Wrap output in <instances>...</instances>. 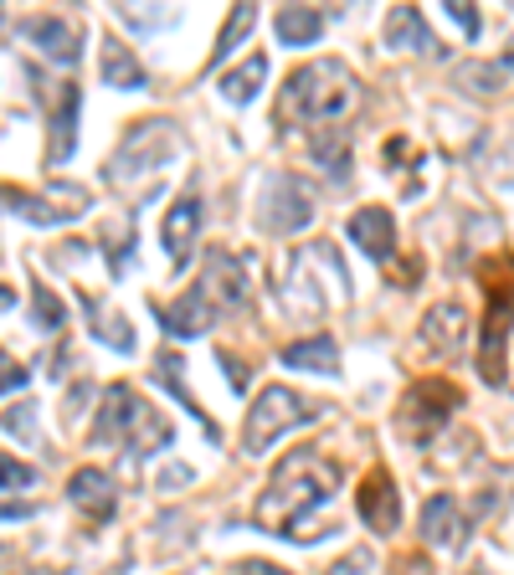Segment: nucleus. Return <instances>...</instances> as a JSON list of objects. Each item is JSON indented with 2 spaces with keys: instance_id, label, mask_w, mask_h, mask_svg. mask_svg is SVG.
<instances>
[{
  "instance_id": "29",
  "label": "nucleus",
  "mask_w": 514,
  "mask_h": 575,
  "mask_svg": "<svg viewBox=\"0 0 514 575\" xmlns=\"http://www.w3.org/2000/svg\"><path fill=\"white\" fill-rule=\"evenodd\" d=\"M32 483H36V468H26V462H11V457H0V493L32 489Z\"/></svg>"
},
{
  "instance_id": "27",
  "label": "nucleus",
  "mask_w": 514,
  "mask_h": 575,
  "mask_svg": "<svg viewBox=\"0 0 514 575\" xmlns=\"http://www.w3.org/2000/svg\"><path fill=\"white\" fill-rule=\"evenodd\" d=\"M93 324H98V339L103 344H114V350H135V329H129V319H114L108 308H93Z\"/></svg>"
},
{
  "instance_id": "19",
  "label": "nucleus",
  "mask_w": 514,
  "mask_h": 575,
  "mask_svg": "<svg viewBox=\"0 0 514 575\" xmlns=\"http://www.w3.org/2000/svg\"><path fill=\"white\" fill-rule=\"evenodd\" d=\"M283 365H293V371H319V375H335L340 371V344L329 335H308L299 339V344H283Z\"/></svg>"
},
{
  "instance_id": "17",
  "label": "nucleus",
  "mask_w": 514,
  "mask_h": 575,
  "mask_svg": "<svg viewBox=\"0 0 514 575\" xmlns=\"http://www.w3.org/2000/svg\"><path fill=\"white\" fill-rule=\"evenodd\" d=\"M386 47L422 51V57H443L437 36L428 32V21H422V11H417V5H392V16H386Z\"/></svg>"
},
{
  "instance_id": "28",
  "label": "nucleus",
  "mask_w": 514,
  "mask_h": 575,
  "mask_svg": "<svg viewBox=\"0 0 514 575\" xmlns=\"http://www.w3.org/2000/svg\"><path fill=\"white\" fill-rule=\"evenodd\" d=\"M329 575H376V550L355 544L344 560H335V565H329Z\"/></svg>"
},
{
  "instance_id": "16",
  "label": "nucleus",
  "mask_w": 514,
  "mask_h": 575,
  "mask_svg": "<svg viewBox=\"0 0 514 575\" xmlns=\"http://www.w3.org/2000/svg\"><path fill=\"white\" fill-rule=\"evenodd\" d=\"M350 237H355L360 253H371L376 262H392L396 257V221L386 206H365L350 216Z\"/></svg>"
},
{
  "instance_id": "26",
  "label": "nucleus",
  "mask_w": 514,
  "mask_h": 575,
  "mask_svg": "<svg viewBox=\"0 0 514 575\" xmlns=\"http://www.w3.org/2000/svg\"><path fill=\"white\" fill-rule=\"evenodd\" d=\"M253 21H257L253 5H232V16H226L222 36H217V51H211V68H217L222 57H232V51H237V42H242L247 32H253Z\"/></svg>"
},
{
  "instance_id": "15",
  "label": "nucleus",
  "mask_w": 514,
  "mask_h": 575,
  "mask_svg": "<svg viewBox=\"0 0 514 575\" xmlns=\"http://www.w3.org/2000/svg\"><path fill=\"white\" fill-rule=\"evenodd\" d=\"M422 540L437 544V550H463V540H468V519L447 493H432L422 504Z\"/></svg>"
},
{
  "instance_id": "20",
  "label": "nucleus",
  "mask_w": 514,
  "mask_h": 575,
  "mask_svg": "<svg viewBox=\"0 0 514 575\" xmlns=\"http://www.w3.org/2000/svg\"><path fill=\"white\" fill-rule=\"evenodd\" d=\"M78 87L57 83V98H51V165H62L72 154V124H78Z\"/></svg>"
},
{
  "instance_id": "9",
  "label": "nucleus",
  "mask_w": 514,
  "mask_h": 575,
  "mask_svg": "<svg viewBox=\"0 0 514 575\" xmlns=\"http://www.w3.org/2000/svg\"><path fill=\"white\" fill-rule=\"evenodd\" d=\"M196 288L211 298L217 314H237V308L247 304V268H242L232 253H206V272Z\"/></svg>"
},
{
  "instance_id": "31",
  "label": "nucleus",
  "mask_w": 514,
  "mask_h": 575,
  "mask_svg": "<svg viewBox=\"0 0 514 575\" xmlns=\"http://www.w3.org/2000/svg\"><path fill=\"white\" fill-rule=\"evenodd\" d=\"M447 16L458 21V26H463V36H468V42L479 36V11H474L468 0H447Z\"/></svg>"
},
{
  "instance_id": "25",
  "label": "nucleus",
  "mask_w": 514,
  "mask_h": 575,
  "mask_svg": "<svg viewBox=\"0 0 514 575\" xmlns=\"http://www.w3.org/2000/svg\"><path fill=\"white\" fill-rule=\"evenodd\" d=\"M262 78H268V57H247L242 68H232L222 78V98L226 103H253L257 87H262Z\"/></svg>"
},
{
  "instance_id": "14",
  "label": "nucleus",
  "mask_w": 514,
  "mask_h": 575,
  "mask_svg": "<svg viewBox=\"0 0 514 575\" xmlns=\"http://www.w3.org/2000/svg\"><path fill=\"white\" fill-rule=\"evenodd\" d=\"M417 335H422V344L432 355H458L463 339H468V314H463V304H437L422 314Z\"/></svg>"
},
{
  "instance_id": "3",
  "label": "nucleus",
  "mask_w": 514,
  "mask_h": 575,
  "mask_svg": "<svg viewBox=\"0 0 514 575\" xmlns=\"http://www.w3.org/2000/svg\"><path fill=\"white\" fill-rule=\"evenodd\" d=\"M483 283H489V319H483L479 375L489 386H504V344H510L514 324V257H494L483 268Z\"/></svg>"
},
{
  "instance_id": "7",
  "label": "nucleus",
  "mask_w": 514,
  "mask_h": 575,
  "mask_svg": "<svg viewBox=\"0 0 514 575\" xmlns=\"http://www.w3.org/2000/svg\"><path fill=\"white\" fill-rule=\"evenodd\" d=\"M308 221H314V190L299 175H273L268 190H262V226L278 232V237H293Z\"/></svg>"
},
{
  "instance_id": "23",
  "label": "nucleus",
  "mask_w": 514,
  "mask_h": 575,
  "mask_svg": "<svg viewBox=\"0 0 514 575\" xmlns=\"http://www.w3.org/2000/svg\"><path fill=\"white\" fill-rule=\"evenodd\" d=\"M510 72H514V51L499 57V62H463L453 78H458V87H468V93H499V87L510 83Z\"/></svg>"
},
{
  "instance_id": "22",
  "label": "nucleus",
  "mask_w": 514,
  "mask_h": 575,
  "mask_svg": "<svg viewBox=\"0 0 514 575\" xmlns=\"http://www.w3.org/2000/svg\"><path fill=\"white\" fill-rule=\"evenodd\" d=\"M308 150H314V160L325 169H335V180H350V134L344 129H314V139H308Z\"/></svg>"
},
{
  "instance_id": "11",
  "label": "nucleus",
  "mask_w": 514,
  "mask_h": 575,
  "mask_svg": "<svg viewBox=\"0 0 514 575\" xmlns=\"http://www.w3.org/2000/svg\"><path fill=\"white\" fill-rule=\"evenodd\" d=\"M360 519L376 535H396V525H401V498H396V483L386 468H376L360 483Z\"/></svg>"
},
{
  "instance_id": "5",
  "label": "nucleus",
  "mask_w": 514,
  "mask_h": 575,
  "mask_svg": "<svg viewBox=\"0 0 514 575\" xmlns=\"http://www.w3.org/2000/svg\"><path fill=\"white\" fill-rule=\"evenodd\" d=\"M304 422H314L304 401H299L289 386H268V390H262V396L253 401V411H247V426H242V447H247L253 457L268 453V447H273V442L289 432V426H304Z\"/></svg>"
},
{
  "instance_id": "33",
  "label": "nucleus",
  "mask_w": 514,
  "mask_h": 575,
  "mask_svg": "<svg viewBox=\"0 0 514 575\" xmlns=\"http://www.w3.org/2000/svg\"><path fill=\"white\" fill-rule=\"evenodd\" d=\"M36 504H0V519H32Z\"/></svg>"
},
{
  "instance_id": "12",
  "label": "nucleus",
  "mask_w": 514,
  "mask_h": 575,
  "mask_svg": "<svg viewBox=\"0 0 514 575\" xmlns=\"http://www.w3.org/2000/svg\"><path fill=\"white\" fill-rule=\"evenodd\" d=\"M21 32L32 36L51 62H62V68H72V62L83 57V32L62 16H32V21H21Z\"/></svg>"
},
{
  "instance_id": "8",
  "label": "nucleus",
  "mask_w": 514,
  "mask_h": 575,
  "mask_svg": "<svg viewBox=\"0 0 514 575\" xmlns=\"http://www.w3.org/2000/svg\"><path fill=\"white\" fill-rule=\"evenodd\" d=\"M180 139H175V124L165 119H144L129 129L124 139V150L114 154V165H108V180H129L139 175V165H165V150H175Z\"/></svg>"
},
{
  "instance_id": "1",
  "label": "nucleus",
  "mask_w": 514,
  "mask_h": 575,
  "mask_svg": "<svg viewBox=\"0 0 514 575\" xmlns=\"http://www.w3.org/2000/svg\"><path fill=\"white\" fill-rule=\"evenodd\" d=\"M335 483H340V468H335V462H325L319 453H293L289 462H278L273 489L257 498L253 525L273 529V535H289V540L304 544L308 540L304 519H314V514L325 508Z\"/></svg>"
},
{
  "instance_id": "32",
  "label": "nucleus",
  "mask_w": 514,
  "mask_h": 575,
  "mask_svg": "<svg viewBox=\"0 0 514 575\" xmlns=\"http://www.w3.org/2000/svg\"><path fill=\"white\" fill-rule=\"evenodd\" d=\"M26 416H32V407H11V411H5V426H11V432H16V437L36 442V426L26 422Z\"/></svg>"
},
{
  "instance_id": "13",
  "label": "nucleus",
  "mask_w": 514,
  "mask_h": 575,
  "mask_svg": "<svg viewBox=\"0 0 514 575\" xmlns=\"http://www.w3.org/2000/svg\"><path fill=\"white\" fill-rule=\"evenodd\" d=\"M154 319L165 324V335L196 339V335H206V324L217 319V308H211V298H206L201 288H190V293H180L175 304H154Z\"/></svg>"
},
{
  "instance_id": "4",
  "label": "nucleus",
  "mask_w": 514,
  "mask_h": 575,
  "mask_svg": "<svg viewBox=\"0 0 514 575\" xmlns=\"http://www.w3.org/2000/svg\"><path fill=\"white\" fill-rule=\"evenodd\" d=\"M98 437H119L129 453H154V447H171V426H160L144 401L129 386H108L103 390V411H98Z\"/></svg>"
},
{
  "instance_id": "21",
  "label": "nucleus",
  "mask_w": 514,
  "mask_h": 575,
  "mask_svg": "<svg viewBox=\"0 0 514 575\" xmlns=\"http://www.w3.org/2000/svg\"><path fill=\"white\" fill-rule=\"evenodd\" d=\"M325 32V11H314V5H289V11H278V42H289V47H314Z\"/></svg>"
},
{
  "instance_id": "24",
  "label": "nucleus",
  "mask_w": 514,
  "mask_h": 575,
  "mask_svg": "<svg viewBox=\"0 0 514 575\" xmlns=\"http://www.w3.org/2000/svg\"><path fill=\"white\" fill-rule=\"evenodd\" d=\"M103 78H108V87H129V93L144 87V68L135 62V51L124 42H103Z\"/></svg>"
},
{
  "instance_id": "18",
  "label": "nucleus",
  "mask_w": 514,
  "mask_h": 575,
  "mask_svg": "<svg viewBox=\"0 0 514 575\" xmlns=\"http://www.w3.org/2000/svg\"><path fill=\"white\" fill-rule=\"evenodd\" d=\"M68 498L78 508H87L93 519H108V514H114V498H119V489H114V478L103 473V468H83V473H72Z\"/></svg>"
},
{
  "instance_id": "2",
  "label": "nucleus",
  "mask_w": 514,
  "mask_h": 575,
  "mask_svg": "<svg viewBox=\"0 0 514 575\" xmlns=\"http://www.w3.org/2000/svg\"><path fill=\"white\" fill-rule=\"evenodd\" d=\"M355 78H350V68L344 62H308V68H299L289 78V87H283V119L293 124H329L340 119V114H350V103H355Z\"/></svg>"
},
{
  "instance_id": "6",
  "label": "nucleus",
  "mask_w": 514,
  "mask_h": 575,
  "mask_svg": "<svg viewBox=\"0 0 514 575\" xmlns=\"http://www.w3.org/2000/svg\"><path fill=\"white\" fill-rule=\"evenodd\" d=\"M453 411H458V390L447 386L443 375H428V380H417V386L407 390V401H401V426H407L411 442H428Z\"/></svg>"
},
{
  "instance_id": "10",
  "label": "nucleus",
  "mask_w": 514,
  "mask_h": 575,
  "mask_svg": "<svg viewBox=\"0 0 514 575\" xmlns=\"http://www.w3.org/2000/svg\"><path fill=\"white\" fill-rule=\"evenodd\" d=\"M196 232H201V201H196V196H180V201L165 211V226H160V242H165V253H171V268L175 272L190 268Z\"/></svg>"
},
{
  "instance_id": "30",
  "label": "nucleus",
  "mask_w": 514,
  "mask_h": 575,
  "mask_svg": "<svg viewBox=\"0 0 514 575\" xmlns=\"http://www.w3.org/2000/svg\"><path fill=\"white\" fill-rule=\"evenodd\" d=\"M62 319H68V314H62V304L51 298V288L36 283V324H47V329H62Z\"/></svg>"
}]
</instances>
